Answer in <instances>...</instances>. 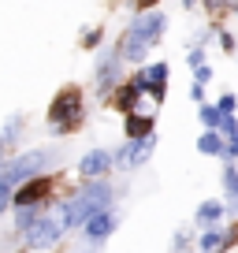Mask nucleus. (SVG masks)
<instances>
[{"mask_svg":"<svg viewBox=\"0 0 238 253\" xmlns=\"http://www.w3.org/2000/svg\"><path fill=\"white\" fill-rule=\"evenodd\" d=\"M198 246L201 253H223V227H208L198 235Z\"/></svg>","mask_w":238,"mask_h":253,"instance_id":"nucleus-14","label":"nucleus"},{"mask_svg":"<svg viewBox=\"0 0 238 253\" xmlns=\"http://www.w3.org/2000/svg\"><path fill=\"white\" fill-rule=\"evenodd\" d=\"M216 41H220L223 52H235V34H231V30H223V26H220V30H216Z\"/></svg>","mask_w":238,"mask_h":253,"instance_id":"nucleus-21","label":"nucleus"},{"mask_svg":"<svg viewBox=\"0 0 238 253\" xmlns=\"http://www.w3.org/2000/svg\"><path fill=\"white\" fill-rule=\"evenodd\" d=\"M220 160H223V164H235V160H238V134L227 138V153H223Z\"/></svg>","mask_w":238,"mask_h":253,"instance_id":"nucleus-23","label":"nucleus"},{"mask_svg":"<svg viewBox=\"0 0 238 253\" xmlns=\"http://www.w3.org/2000/svg\"><path fill=\"white\" fill-rule=\"evenodd\" d=\"M167 34V15L164 11H145V15H134L127 23V30L119 34L116 41V56L123 63H130V67H145V56H149V48H157L160 41H164Z\"/></svg>","mask_w":238,"mask_h":253,"instance_id":"nucleus-1","label":"nucleus"},{"mask_svg":"<svg viewBox=\"0 0 238 253\" xmlns=\"http://www.w3.org/2000/svg\"><path fill=\"white\" fill-rule=\"evenodd\" d=\"M145 75H149V89H167L171 67H167V60H157V63H145Z\"/></svg>","mask_w":238,"mask_h":253,"instance_id":"nucleus-13","label":"nucleus"},{"mask_svg":"<svg viewBox=\"0 0 238 253\" xmlns=\"http://www.w3.org/2000/svg\"><path fill=\"white\" fill-rule=\"evenodd\" d=\"M220 134H223V142L238 134V119H235V116H223V126H220Z\"/></svg>","mask_w":238,"mask_h":253,"instance_id":"nucleus-22","label":"nucleus"},{"mask_svg":"<svg viewBox=\"0 0 238 253\" xmlns=\"http://www.w3.org/2000/svg\"><path fill=\"white\" fill-rule=\"evenodd\" d=\"M116 223H119V212H116V209H108V212L93 216V220H89L86 227H82V235H79V242H82V253H93V250H101V246L112 238Z\"/></svg>","mask_w":238,"mask_h":253,"instance_id":"nucleus-7","label":"nucleus"},{"mask_svg":"<svg viewBox=\"0 0 238 253\" xmlns=\"http://www.w3.org/2000/svg\"><path fill=\"white\" fill-rule=\"evenodd\" d=\"M153 149H157V134L142 138V142H123L116 149V171H134V168H142L145 160L153 157Z\"/></svg>","mask_w":238,"mask_h":253,"instance_id":"nucleus-8","label":"nucleus"},{"mask_svg":"<svg viewBox=\"0 0 238 253\" xmlns=\"http://www.w3.org/2000/svg\"><path fill=\"white\" fill-rule=\"evenodd\" d=\"M116 209V186L112 179L101 182H79V190H71V198L60 205V216H64V227L67 231H82L93 216Z\"/></svg>","mask_w":238,"mask_h":253,"instance_id":"nucleus-2","label":"nucleus"},{"mask_svg":"<svg viewBox=\"0 0 238 253\" xmlns=\"http://www.w3.org/2000/svg\"><path fill=\"white\" fill-rule=\"evenodd\" d=\"M153 134H157V119L149 112H138V116L123 119V138L127 142H142V138H153Z\"/></svg>","mask_w":238,"mask_h":253,"instance_id":"nucleus-9","label":"nucleus"},{"mask_svg":"<svg viewBox=\"0 0 238 253\" xmlns=\"http://www.w3.org/2000/svg\"><path fill=\"white\" fill-rule=\"evenodd\" d=\"M198 119L205 123V130H220V126H223V112L216 108V104H208V101L198 108Z\"/></svg>","mask_w":238,"mask_h":253,"instance_id":"nucleus-16","label":"nucleus"},{"mask_svg":"<svg viewBox=\"0 0 238 253\" xmlns=\"http://www.w3.org/2000/svg\"><path fill=\"white\" fill-rule=\"evenodd\" d=\"M205 45H194L190 48V56H186V63H190V67H194V71H198V67H205Z\"/></svg>","mask_w":238,"mask_h":253,"instance_id":"nucleus-20","label":"nucleus"},{"mask_svg":"<svg viewBox=\"0 0 238 253\" xmlns=\"http://www.w3.org/2000/svg\"><path fill=\"white\" fill-rule=\"evenodd\" d=\"M220 182H223V194H227V216H238V168L235 164H223V175H220Z\"/></svg>","mask_w":238,"mask_h":253,"instance_id":"nucleus-11","label":"nucleus"},{"mask_svg":"<svg viewBox=\"0 0 238 253\" xmlns=\"http://www.w3.org/2000/svg\"><path fill=\"white\" fill-rule=\"evenodd\" d=\"M75 171H79V179L82 182H101V179H108L112 171H116V153H108V149H86L79 157V164H75Z\"/></svg>","mask_w":238,"mask_h":253,"instance_id":"nucleus-6","label":"nucleus"},{"mask_svg":"<svg viewBox=\"0 0 238 253\" xmlns=\"http://www.w3.org/2000/svg\"><path fill=\"white\" fill-rule=\"evenodd\" d=\"M223 220H227V205H223V201H205V205L194 212V223H198L201 231H208V227H223Z\"/></svg>","mask_w":238,"mask_h":253,"instance_id":"nucleus-10","label":"nucleus"},{"mask_svg":"<svg viewBox=\"0 0 238 253\" xmlns=\"http://www.w3.org/2000/svg\"><path fill=\"white\" fill-rule=\"evenodd\" d=\"M82 123H86V93H82V86H64L48 101V112H45L48 134L52 138L75 134Z\"/></svg>","mask_w":238,"mask_h":253,"instance_id":"nucleus-3","label":"nucleus"},{"mask_svg":"<svg viewBox=\"0 0 238 253\" xmlns=\"http://www.w3.org/2000/svg\"><path fill=\"white\" fill-rule=\"evenodd\" d=\"M93 82H97V97H101L104 104L116 97V89L123 86V60L116 56V48L112 52H97V63H93Z\"/></svg>","mask_w":238,"mask_h":253,"instance_id":"nucleus-5","label":"nucleus"},{"mask_svg":"<svg viewBox=\"0 0 238 253\" xmlns=\"http://www.w3.org/2000/svg\"><path fill=\"white\" fill-rule=\"evenodd\" d=\"M208 79H212V67H208V63H205V67H198V71H194V82H198V86H205Z\"/></svg>","mask_w":238,"mask_h":253,"instance_id":"nucleus-24","label":"nucleus"},{"mask_svg":"<svg viewBox=\"0 0 238 253\" xmlns=\"http://www.w3.org/2000/svg\"><path fill=\"white\" fill-rule=\"evenodd\" d=\"M171 253H190V231H175V238H171Z\"/></svg>","mask_w":238,"mask_h":253,"instance_id":"nucleus-18","label":"nucleus"},{"mask_svg":"<svg viewBox=\"0 0 238 253\" xmlns=\"http://www.w3.org/2000/svg\"><path fill=\"white\" fill-rule=\"evenodd\" d=\"M104 41V26H89L86 34H82V48H97Z\"/></svg>","mask_w":238,"mask_h":253,"instance_id":"nucleus-17","label":"nucleus"},{"mask_svg":"<svg viewBox=\"0 0 238 253\" xmlns=\"http://www.w3.org/2000/svg\"><path fill=\"white\" fill-rule=\"evenodd\" d=\"M231 11H235V15H238V4H231Z\"/></svg>","mask_w":238,"mask_h":253,"instance_id":"nucleus-27","label":"nucleus"},{"mask_svg":"<svg viewBox=\"0 0 238 253\" xmlns=\"http://www.w3.org/2000/svg\"><path fill=\"white\" fill-rule=\"evenodd\" d=\"M23 126H26V119H23V116H11L8 123H4L0 138H4V145H8V149H15V145H19V138H23Z\"/></svg>","mask_w":238,"mask_h":253,"instance_id":"nucleus-15","label":"nucleus"},{"mask_svg":"<svg viewBox=\"0 0 238 253\" xmlns=\"http://www.w3.org/2000/svg\"><path fill=\"white\" fill-rule=\"evenodd\" d=\"M190 101H198V108H201V104H205V86L194 82V86H190Z\"/></svg>","mask_w":238,"mask_h":253,"instance_id":"nucleus-25","label":"nucleus"},{"mask_svg":"<svg viewBox=\"0 0 238 253\" xmlns=\"http://www.w3.org/2000/svg\"><path fill=\"white\" fill-rule=\"evenodd\" d=\"M8 209H11V198H4V194H0V216L8 212Z\"/></svg>","mask_w":238,"mask_h":253,"instance_id":"nucleus-26","label":"nucleus"},{"mask_svg":"<svg viewBox=\"0 0 238 253\" xmlns=\"http://www.w3.org/2000/svg\"><path fill=\"white\" fill-rule=\"evenodd\" d=\"M64 238H67L64 216H60V205H52L23 238H19V246H23V250H30V253H52L56 246H64Z\"/></svg>","mask_w":238,"mask_h":253,"instance_id":"nucleus-4","label":"nucleus"},{"mask_svg":"<svg viewBox=\"0 0 238 253\" xmlns=\"http://www.w3.org/2000/svg\"><path fill=\"white\" fill-rule=\"evenodd\" d=\"M216 108H220L223 116H235V108H238V97H235V93H220V101H216Z\"/></svg>","mask_w":238,"mask_h":253,"instance_id":"nucleus-19","label":"nucleus"},{"mask_svg":"<svg viewBox=\"0 0 238 253\" xmlns=\"http://www.w3.org/2000/svg\"><path fill=\"white\" fill-rule=\"evenodd\" d=\"M198 153L201 157H223V153H227V142H223L220 130H205V134L198 138Z\"/></svg>","mask_w":238,"mask_h":253,"instance_id":"nucleus-12","label":"nucleus"}]
</instances>
